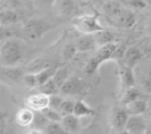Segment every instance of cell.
I'll use <instances>...</instances> for the list:
<instances>
[{"instance_id":"1","label":"cell","mask_w":151,"mask_h":134,"mask_svg":"<svg viewBox=\"0 0 151 134\" xmlns=\"http://www.w3.org/2000/svg\"><path fill=\"white\" fill-rule=\"evenodd\" d=\"M23 57V49L20 43L12 39L5 40L0 49L1 64L4 66L16 65Z\"/></svg>"},{"instance_id":"2","label":"cell","mask_w":151,"mask_h":134,"mask_svg":"<svg viewBox=\"0 0 151 134\" xmlns=\"http://www.w3.org/2000/svg\"><path fill=\"white\" fill-rule=\"evenodd\" d=\"M117 47H118V44L115 42H111V43L101 46L99 49L96 51V53L94 55V57H91L87 63V64L85 65L84 72L88 75L94 74L97 71L100 64L112 58L114 51L116 50Z\"/></svg>"},{"instance_id":"3","label":"cell","mask_w":151,"mask_h":134,"mask_svg":"<svg viewBox=\"0 0 151 134\" xmlns=\"http://www.w3.org/2000/svg\"><path fill=\"white\" fill-rule=\"evenodd\" d=\"M75 29L82 34H95L104 29L98 21V17L94 14H84L73 19Z\"/></svg>"},{"instance_id":"4","label":"cell","mask_w":151,"mask_h":134,"mask_svg":"<svg viewBox=\"0 0 151 134\" xmlns=\"http://www.w3.org/2000/svg\"><path fill=\"white\" fill-rule=\"evenodd\" d=\"M52 28L44 20L39 19H32L27 20L23 27V34L29 40H36L43 36Z\"/></svg>"},{"instance_id":"5","label":"cell","mask_w":151,"mask_h":134,"mask_svg":"<svg viewBox=\"0 0 151 134\" xmlns=\"http://www.w3.org/2000/svg\"><path fill=\"white\" fill-rule=\"evenodd\" d=\"M25 105L33 111H42L50 106V96L41 92L32 95L26 99Z\"/></svg>"},{"instance_id":"6","label":"cell","mask_w":151,"mask_h":134,"mask_svg":"<svg viewBox=\"0 0 151 134\" xmlns=\"http://www.w3.org/2000/svg\"><path fill=\"white\" fill-rule=\"evenodd\" d=\"M84 87L85 84L82 80L77 77H71L60 87L59 92L65 95H75L81 94Z\"/></svg>"},{"instance_id":"7","label":"cell","mask_w":151,"mask_h":134,"mask_svg":"<svg viewBox=\"0 0 151 134\" xmlns=\"http://www.w3.org/2000/svg\"><path fill=\"white\" fill-rule=\"evenodd\" d=\"M148 126L141 115L130 116L126 125V132L130 134H142L147 132Z\"/></svg>"},{"instance_id":"8","label":"cell","mask_w":151,"mask_h":134,"mask_svg":"<svg viewBox=\"0 0 151 134\" xmlns=\"http://www.w3.org/2000/svg\"><path fill=\"white\" fill-rule=\"evenodd\" d=\"M25 72L23 69L14 66H4L1 67V78L4 80H8L12 83H19L23 81Z\"/></svg>"},{"instance_id":"9","label":"cell","mask_w":151,"mask_h":134,"mask_svg":"<svg viewBox=\"0 0 151 134\" xmlns=\"http://www.w3.org/2000/svg\"><path fill=\"white\" fill-rule=\"evenodd\" d=\"M129 117L130 115L127 113L126 109H121V108L114 109L111 118V124L112 128L119 131L125 130Z\"/></svg>"},{"instance_id":"10","label":"cell","mask_w":151,"mask_h":134,"mask_svg":"<svg viewBox=\"0 0 151 134\" xmlns=\"http://www.w3.org/2000/svg\"><path fill=\"white\" fill-rule=\"evenodd\" d=\"M52 66H56V64L51 59L45 58V57H37L32 60L29 64H27L26 67V71L27 72L37 73L44 69Z\"/></svg>"},{"instance_id":"11","label":"cell","mask_w":151,"mask_h":134,"mask_svg":"<svg viewBox=\"0 0 151 134\" xmlns=\"http://www.w3.org/2000/svg\"><path fill=\"white\" fill-rule=\"evenodd\" d=\"M97 44L94 34H83V35L81 36L76 42V47L79 52H88L94 50Z\"/></svg>"},{"instance_id":"12","label":"cell","mask_w":151,"mask_h":134,"mask_svg":"<svg viewBox=\"0 0 151 134\" xmlns=\"http://www.w3.org/2000/svg\"><path fill=\"white\" fill-rule=\"evenodd\" d=\"M142 58V53L141 52V50L136 47H130L127 49L124 54L123 62L125 66L134 68Z\"/></svg>"},{"instance_id":"13","label":"cell","mask_w":151,"mask_h":134,"mask_svg":"<svg viewBox=\"0 0 151 134\" xmlns=\"http://www.w3.org/2000/svg\"><path fill=\"white\" fill-rule=\"evenodd\" d=\"M35 118V111L28 108L21 109L19 110L16 116H15V121L18 125L21 127H27L32 125Z\"/></svg>"},{"instance_id":"14","label":"cell","mask_w":151,"mask_h":134,"mask_svg":"<svg viewBox=\"0 0 151 134\" xmlns=\"http://www.w3.org/2000/svg\"><path fill=\"white\" fill-rule=\"evenodd\" d=\"M80 118L74 114L64 115L63 120L61 122L66 133H76L80 130Z\"/></svg>"},{"instance_id":"15","label":"cell","mask_w":151,"mask_h":134,"mask_svg":"<svg viewBox=\"0 0 151 134\" xmlns=\"http://www.w3.org/2000/svg\"><path fill=\"white\" fill-rule=\"evenodd\" d=\"M135 22H136V15L134 14V12L132 10L124 7L122 13H121L116 26L120 27L130 28L135 24Z\"/></svg>"},{"instance_id":"16","label":"cell","mask_w":151,"mask_h":134,"mask_svg":"<svg viewBox=\"0 0 151 134\" xmlns=\"http://www.w3.org/2000/svg\"><path fill=\"white\" fill-rule=\"evenodd\" d=\"M19 20V16L16 11L12 9L2 8L0 11V24L3 27H8L12 24L17 23Z\"/></svg>"},{"instance_id":"17","label":"cell","mask_w":151,"mask_h":134,"mask_svg":"<svg viewBox=\"0 0 151 134\" xmlns=\"http://www.w3.org/2000/svg\"><path fill=\"white\" fill-rule=\"evenodd\" d=\"M148 109V103L144 100L137 99L126 105V110L130 116L133 115H142Z\"/></svg>"},{"instance_id":"18","label":"cell","mask_w":151,"mask_h":134,"mask_svg":"<svg viewBox=\"0 0 151 134\" xmlns=\"http://www.w3.org/2000/svg\"><path fill=\"white\" fill-rule=\"evenodd\" d=\"M133 69L134 68L124 66L120 70V80L126 88L134 87L135 85V77Z\"/></svg>"},{"instance_id":"19","label":"cell","mask_w":151,"mask_h":134,"mask_svg":"<svg viewBox=\"0 0 151 134\" xmlns=\"http://www.w3.org/2000/svg\"><path fill=\"white\" fill-rule=\"evenodd\" d=\"M73 114L77 116L78 118H83V117H92L96 114V111L94 109L89 107L85 102L83 101H78L75 102Z\"/></svg>"},{"instance_id":"20","label":"cell","mask_w":151,"mask_h":134,"mask_svg":"<svg viewBox=\"0 0 151 134\" xmlns=\"http://www.w3.org/2000/svg\"><path fill=\"white\" fill-rule=\"evenodd\" d=\"M94 36H95L96 44L99 47L111 43V42H114V40H115L113 34L108 30H105V29H103L101 31L95 33Z\"/></svg>"},{"instance_id":"21","label":"cell","mask_w":151,"mask_h":134,"mask_svg":"<svg viewBox=\"0 0 151 134\" xmlns=\"http://www.w3.org/2000/svg\"><path fill=\"white\" fill-rule=\"evenodd\" d=\"M53 80L57 84V86L60 87L64 85V83L69 79V70L65 66H58L57 68V71L53 76Z\"/></svg>"},{"instance_id":"22","label":"cell","mask_w":151,"mask_h":134,"mask_svg":"<svg viewBox=\"0 0 151 134\" xmlns=\"http://www.w3.org/2000/svg\"><path fill=\"white\" fill-rule=\"evenodd\" d=\"M141 96V92L139 91V89H137L135 87H131L126 89L122 98H121V103L123 105H127L137 99H139V97Z\"/></svg>"},{"instance_id":"23","label":"cell","mask_w":151,"mask_h":134,"mask_svg":"<svg viewBox=\"0 0 151 134\" xmlns=\"http://www.w3.org/2000/svg\"><path fill=\"white\" fill-rule=\"evenodd\" d=\"M57 68H58V66H52V67L44 69L37 73H35L37 82H38V87L42 85L46 81H48L50 79H52L57 71Z\"/></svg>"},{"instance_id":"24","label":"cell","mask_w":151,"mask_h":134,"mask_svg":"<svg viewBox=\"0 0 151 134\" xmlns=\"http://www.w3.org/2000/svg\"><path fill=\"white\" fill-rule=\"evenodd\" d=\"M38 87H39V91L41 93H43V94H45V95H47L49 96L60 93L59 92V87L57 86V84L55 83L53 79H50L48 81H46L42 85L39 86Z\"/></svg>"},{"instance_id":"25","label":"cell","mask_w":151,"mask_h":134,"mask_svg":"<svg viewBox=\"0 0 151 134\" xmlns=\"http://www.w3.org/2000/svg\"><path fill=\"white\" fill-rule=\"evenodd\" d=\"M50 122V121L45 117V115L42 111H35V118H34V122L32 124L34 128H36V129H39V130H42L44 132L45 127L48 125V124Z\"/></svg>"},{"instance_id":"26","label":"cell","mask_w":151,"mask_h":134,"mask_svg":"<svg viewBox=\"0 0 151 134\" xmlns=\"http://www.w3.org/2000/svg\"><path fill=\"white\" fill-rule=\"evenodd\" d=\"M75 9L74 0H61L59 3V11L63 16H70Z\"/></svg>"},{"instance_id":"27","label":"cell","mask_w":151,"mask_h":134,"mask_svg":"<svg viewBox=\"0 0 151 134\" xmlns=\"http://www.w3.org/2000/svg\"><path fill=\"white\" fill-rule=\"evenodd\" d=\"M45 117L50 121V122H59L61 123L62 120H63V118L64 116L61 114V112L58 110H55L53 108H50V106L47 107L45 110H43L42 111Z\"/></svg>"},{"instance_id":"28","label":"cell","mask_w":151,"mask_h":134,"mask_svg":"<svg viewBox=\"0 0 151 134\" xmlns=\"http://www.w3.org/2000/svg\"><path fill=\"white\" fill-rule=\"evenodd\" d=\"M44 133L48 134H65L66 133L63 125L59 122H50L44 129Z\"/></svg>"},{"instance_id":"29","label":"cell","mask_w":151,"mask_h":134,"mask_svg":"<svg viewBox=\"0 0 151 134\" xmlns=\"http://www.w3.org/2000/svg\"><path fill=\"white\" fill-rule=\"evenodd\" d=\"M78 52L76 44H66L63 49V58L65 61H69L73 58L75 54Z\"/></svg>"},{"instance_id":"30","label":"cell","mask_w":151,"mask_h":134,"mask_svg":"<svg viewBox=\"0 0 151 134\" xmlns=\"http://www.w3.org/2000/svg\"><path fill=\"white\" fill-rule=\"evenodd\" d=\"M23 82L25 83V85L27 87H28L30 88H34L35 87H38V82H37L35 73H32V72L25 73L24 78H23Z\"/></svg>"},{"instance_id":"31","label":"cell","mask_w":151,"mask_h":134,"mask_svg":"<svg viewBox=\"0 0 151 134\" xmlns=\"http://www.w3.org/2000/svg\"><path fill=\"white\" fill-rule=\"evenodd\" d=\"M75 102L71 100H64L61 107H60V112L62 114L67 115V114H73Z\"/></svg>"},{"instance_id":"32","label":"cell","mask_w":151,"mask_h":134,"mask_svg":"<svg viewBox=\"0 0 151 134\" xmlns=\"http://www.w3.org/2000/svg\"><path fill=\"white\" fill-rule=\"evenodd\" d=\"M63 101H64V99L58 94L50 95V107L60 111V107H61Z\"/></svg>"},{"instance_id":"33","label":"cell","mask_w":151,"mask_h":134,"mask_svg":"<svg viewBox=\"0 0 151 134\" xmlns=\"http://www.w3.org/2000/svg\"><path fill=\"white\" fill-rule=\"evenodd\" d=\"M127 4L132 9H136V10H142L147 6V3L144 0H128Z\"/></svg>"},{"instance_id":"34","label":"cell","mask_w":151,"mask_h":134,"mask_svg":"<svg viewBox=\"0 0 151 134\" xmlns=\"http://www.w3.org/2000/svg\"><path fill=\"white\" fill-rule=\"evenodd\" d=\"M19 4V0H1L2 8H5V9L14 10L15 8L18 7Z\"/></svg>"},{"instance_id":"35","label":"cell","mask_w":151,"mask_h":134,"mask_svg":"<svg viewBox=\"0 0 151 134\" xmlns=\"http://www.w3.org/2000/svg\"><path fill=\"white\" fill-rule=\"evenodd\" d=\"M143 87L147 91L151 92V68L148 72V75L145 77L143 80Z\"/></svg>"},{"instance_id":"36","label":"cell","mask_w":151,"mask_h":134,"mask_svg":"<svg viewBox=\"0 0 151 134\" xmlns=\"http://www.w3.org/2000/svg\"><path fill=\"white\" fill-rule=\"evenodd\" d=\"M7 114L4 113V112H2L1 113V119H0V133H4V131L5 129V126H6V123H7Z\"/></svg>"},{"instance_id":"37","label":"cell","mask_w":151,"mask_h":134,"mask_svg":"<svg viewBox=\"0 0 151 134\" xmlns=\"http://www.w3.org/2000/svg\"><path fill=\"white\" fill-rule=\"evenodd\" d=\"M56 0H35V2L41 7H50L51 6Z\"/></svg>"},{"instance_id":"38","label":"cell","mask_w":151,"mask_h":134,"mask_svg":"<svg viewBox=\"0 0 151 134\" xmlns=\"http://www.w3.org/2000/svg\"><path fill=\"white\" fill-rule=\"evenodd\" d=\"M147 32H148V34H151V18H150V19L149 20V23H148Z\"/></svg>"},{"instance_id":"39","label":"cell","mask_w":151,"mask_h":134,"mask_svg":"<svg viewBox=\"0 0 151 134\" xmlns=\"http://www.w3.org/2000/svg\"><path fill=\"white\" fill-rule=\"evenodd\" d=\"M150 121H151V114H150Z\"/></svg>"},{"instance_id":"40","label":"cell","mask_w":151,"mask_h":134,"mask_svg":"<svg viewBox=\"0 0 151 134\" xmlns=\"http://www.w3.org/2000/svg\"><path fill=\"white\" fill-rule=\"evenodd\" d=\"M150 1H151V0H150Z\"/></svg>"}]
</instances>
